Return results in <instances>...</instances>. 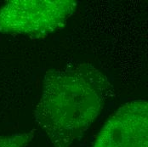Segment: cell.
Segmentation results:
<instances>
[{
  "label": "cell",
  "mask_w": 148,
  "mask_h": 147,
  "mask_svg": "<svg viewBox=\"0 0 148 147\" xmlns=\"http://www.w3.org/2000/svg\"><path fill=\"white\" fill-rule=\"evenodd\" d=\"M114 88L105 74L83 63L45 73L34 112L37 124L54 147H71L101 113Z\"/></svg>",
  "instance_id": "6da1fadb"
},
{
  "label": "cell",
  "mask_w": 148,
  "mask_h": 147,
  "mask_svg": "<svg viewBox=\"0 0 148 147\" xmlns=\"http://www.w3.org/2000/svg\"><path fill=\"white\" fill-rule=\"evenodd\" d=\"M77 7L75 0H12L0 8V32L41 38L63 29Z\"/></svg>",
  "instance_id": "7a4b0ae2"
},
{
  "label": "cell",
  "mask_w": 148,
  "mask_h": 147,
  "mask_svg": "<svg viewBox=\"0 0 148 147\" xmlns=\"http://www.w3.org/2000/svg\"><path fill=\"white\" fill-rule=\"evenodd\" d=\"M94 147H148L147 101L123 105L104 124Z\"/></svg>",
  "instance_id": "3957f363"
},
{
  "label": "cell",
  "mask_w": 148,
  "mask_h": 147,
  "mask_svg": "<svg viewBox=\"0 0 148 147\" xmlns=\"http://www.w3.org/2000/svg\"><path fill=\"white\" fill-rule=\"evenodd\" d=\"M34 130L0 137V147H26L34 137Z\"/></svg>",
  "instance_id": "277c9868"
}]
</instances>
